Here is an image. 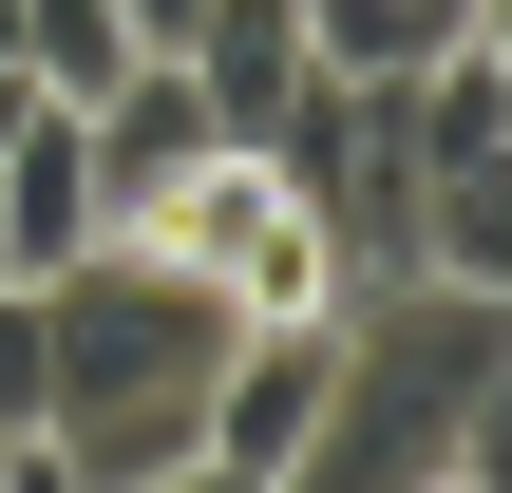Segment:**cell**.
<instances>
[{"label":"cell","mask_w":512,"mask_h":493,"mask_svg":"<svg viewBox=\"0 0 512 493\" xmlns=\"http://www.w3.org/2000/svg\"><path fill=\"white\" fill-rule=\"evenodd\" d=\"M209 361H228V304H209L171 247L95 228L76 266H38V475H76V493L190 475Z\"/></svg>","instance_id":"cell-1"},{"label":"cell","mask_w":512,"mask_h":493,"mask_svg":"<svg viewBox=\"0 0 512 493\" xmlns=\"http://www.w3.org/2000/svg\"><path fill=\"white\" fill-rule=\"evenodd\" d=\"M494 380H512V285H437V266H380L342 285V399H323V475H418L475 493L494 475Z\"/></svg>","instance_id":"cell-2"},{"label":"cell","mask_w":512,"mask_h":493,"mask_svg":"<svg viewBox=\"0 0 512 493\" xmlns=\"http://www.w3.org/2000/svg\"><path fill=\"white\" fill-rule=\"evenodd\" d=\"M133 247H171L228 323H266V304H342V247H323V209H304V171L266 152V133H209L171 190H152V228Z\"/></svg>","instance_id":"cell-3"},{"label":"cell","mask_w":512,"mask_h":493,"mask_svg":"<svg viewBox=\"0 0 512 493\" xmlns=\"http://www.w3.org/2000/svg\"><path fill=\"white\" fill-rule=\"evenodd\" d=\"M323 399H342V304H266V323H228L190 475H209V493H304V456H323Z\"/></svg>","instance_id":"cell-4"},{"label":"cell","mask_w":512,"mask_h":493,"mask_svg":"<svg viewBox=\"0 0 512 493\" xmlns=\"http://www.w3.org/2000/svg\"><path fill=\"white\" fill-rule=\"evenodd\" d=\"M209 133H228V114L190 95V57H133V76H95V95H76V152H95V228H152V190H171Z\"/></svg>","instance_id":"cell-5"},{"label":"cell","mask_w":512,"mask_h":493,"mask_svg":"<svg viewBox=\"0 0 512 493\" xmlns=\"http://www.w3.org/2000/svg\"><path fill=\"white\" fill-rule=\"evenodd\" d=\"M171 57H190V95H209L228 133H285V114H304V76H323V57H304V0H190V38H171Z\"/></svg>","instance_id":"cell-6"},{"label":"cell","mask_w":512,"mask_h":493,"mask_svg":"<svg viewBox=\"0 0 512 493\" xmlns=\"http://www.w3.org/2000/svg\"><path fill=\"white\" fill-rule=\"evenodd\" d=\"M95 247V152H76V95H38L19 133H0V266L38 285V266H76Z\"/></svg>","instance_id":"cell-7"},{"label":"cell","mask_w":512,"mask_h":493,"mask_svg":"<svg viewBox=\"0 0 512 493\" xmlns=\"http://www.w3.org/2000/svg\"><path fill=\"white\" fill-rule=\"evenodd\" d=\"M133 57H152V38H133L114 0H19V76H38V95H95V76H133Z\"/></svg>","instance_id":"cell-8"},{"label":"cell","mask_w":512,"mask_h":493,"mask_svg":"<svg viewBox=\"0 0 512 493\" xmlns=\"http://www.w3.org/2000/svg\"><path fill=\"white\" fill-rule=\"evenodd\" d=\"M0 456H38V285H0Z\"/></svg>","instance_id":"cell-9"},{"label":"cell","mask_w":512,"mask_h":493,"mask_svg":"<svg viewBox=\"0 0 512 493\" xmlns=\"http://www.w3.org/2000/svg\"><path fill=\"white\" fill-rule=\"evenodd\" d=\"M114 19H133V38H152V57H171V38H190V0H114Z\"/></svg>","instance_id":"cell-10"},{"label":"cell","mask_w":512,"mask_h":493,"mask_svg":"<svg viewBox=\"0 0 512 493\" xmlns=\"http://www.w3.org/2000/svg\"><path fill=\"white\" fill-rule=\"evenodd\" d=\"M437 38H512V0H437Z\"/></svg>","instance_id":"cell-11"},{"label":"cell","mask_w":512,"mask_h":493,"mask_svg":"<svg viewBox=\"0 0 512 493\" xmlns=\"http://www.w3.org/2000/svg\"><path fill=\"white\" fill-rule=\"evenodd\" d=\"M19 475H38V456H0V493H19Z\"/></svg>","instance_id":"cell-12"},{"label":"cell","mask_w":512,"mask_h":493,"mask_svg":"<svg viewBox=\"0 0 512 493\" xmlns=\"http://www.w3.org/2000/svg\"><path fill=\"white\" fill-rule=\"evenodd\" d=\"M0 285H19V266H0Z\"/></svg>","instance_id":"cell-13"}]
</instances>
